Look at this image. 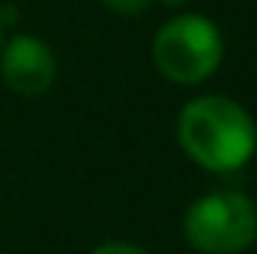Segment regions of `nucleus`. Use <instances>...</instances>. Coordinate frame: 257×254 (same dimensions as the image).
<instances>
[{
    "label": "nucleus",
    "instance_id": "1",
    "mask_svg": "<svg viewBox=\"0 0 257 254\" xmlns=\"http://www.w3.org/2000/svg\"><path fill=\"white\" fill-rule=\"evenodd\" d=\"M177 141L197 168L230 174L257 153V123L236 99L206 93L189 99L177 117Z\"/></svg>",
    "mask_w": 257,
    "mask_h": 254
},
{
    "label": "nucleus",
    "instance_id": "2",
    "mask_svg": "<svg viewBox=\"0 0 257 254\" xmlns=\"http://www.w3.org/2000/svg\"><path fill=\"white\" fill-rule=\"evenodd\" d=\"M156 72L180 87H197L209 81L224 60V36L206 15L183 12L168 18L150 45Z\"/></svg>",
    "mask_w": 257,
    "mask_h": 254
},
{
    "label": "nucleus",
    "instance_id": "3",
    "mask_svg": "<svg viewBox=\"0 0 257 254\" xmlns=\"http://www.w3.org/2000/svg\"><path fill=\"white\" fill-rule=\"evenodd\" d=\"M183 236L200 254H242L257 242V203L233 189L209 191L189 203Z\"/></svg>",
    "mask_w": 257,
    "mask_h": 254
},
{
    "label": "nucleus",
    "instance_id": "4",
    "mask_svg": "<svg viewBox=\"0 0 257 254\" xmlns=\"http://www.w3.org/2000/svg\"><path fill=\"white\" fill-rule=\"evenodd\" d=\"M0 81L21 99L45 96L57 81V57L51 45L33 33H15L0 45Z\"/></svg>",
    "mask_w": 257,
    "mask_h": 254
},
{
    "label": "nucleus",
    "instance_id": "5",
    "mask_svg": "<svg viewBox=\"0 0 257 254\" xmlns=\"http://www.w3.org/2000/svg\"><path fill=\"white\" fill-rule=\"evenodd\" d=\"M99 3L114 15H141L153 0H99Z\"/></svg>",
    "mask_w": 257,
    "mask_h": 254
},
{
    "label": "nucleus",
    "instance_id": "6",
    "mask_svg": "<svg viewBox=\"0 0 257 254\" xmlns=\"http://www.w3.org/2000/svg\"><path fill=\"white\" fill-rule=\"evenodd\" d=\"M90 254H150V251L135 245V242H126V239H108V242L96 245Z\"/></svg>",
    "mask_w": 257,
    "mask_h": 254
},
{
    "label": "nucleus",
    "instance_id": "7",
    "mask_svg": "<svg viewBox=\"0 0 257 254\" xmlns=\"http://www.w3.org/2000/svg\"><path fill=\"white\" fill-rule=\"evenodd\" d=\"M162 6H168V9H183V6H189L192 0H159Z\"/></svg>",
    "mask_w": 257,
    "mask_h": 254
},
{
    "label": "nucleus",
    "instance_id": "8",
    "mask_svg": "<svg viewBox=\"0 0 257 254\" xmlns=\"http://www.w3.org/2000/svg\"><path fill=\"white\" fill-rule=\"evenodd\" d=\"M3 39H6V27L0 24V45H3Z\"/></svg>",
    "mask_w": 257,
    "mask_h": 254
}]
</instances>
